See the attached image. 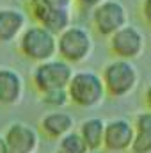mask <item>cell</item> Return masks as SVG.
Returning <instances> with one entry per match:
<instances>
[{
    "label": "cell",
    "instance_id": "ba28073f",
    "mask_svg": "<svg viewBox=\"0 0 151 153\" xmlns=\"http://www.w3.org/2000/svg\"><path fill=\"white\" fill-rule=\"evenodd\" d=\"M39 148L38 130L27 123H11L2 134L0 153H36Z\"/></svg>",
    "mask_w": 151,
    "mask_h": 153
},
{
    "label": "cell",
    "instance_id": "4fadbf2b",
    "mask_svg": "<svg viewBox=\"0 0 151 153\" xmlns=\"http://www.w3.org/2000/svg\"><path fill=\"white\" fill-rule=\"evenodd\" d=\"M39 128L44 134V137L59 141L61 137H64L66 134L75 130V117L70 112L52 111V112H48V114H44L41 117Z\"/></svg>",
    "mask_w": 151,
    "mask_h": 153
},
{
    "label": "cell",
    "instance_id": "7a4b0ae2",
    "mask_svg": "<svg viewBox=\"0 0 151 153\" xmlns=\"http://www.w3.org/2000/svg\"><path fill=\"white\" fill-rule=\"evenodd\" d=\"M18 48L25 59L39 64L57 57V36L34 23L27 27L18 38Z\"/></svg>",
    "mask_w": 151,
    "mask_h": 153
},
{
    "label": "cell",
    "instance_id": "277c9868",
    "mask_svg": "<svg viewBox=\"0 0 151 153\" xmlns=\"http://www.w3.org/2000/svg\"><path fill=\"white\" fill-rule=\"evenodd\" d=\"M94 41L85 27L70 25L57 36V55L68 64H80L91 57Z\"/></svg>",
    "mask_w": 151,
    "mask_h": 153
},
{
    "label": "cell",
    "instance_id": "603a6c76",
    "mask_svg": "<svg viewBox=\"0 0 151 153\" xmlns=\"http://www.w3.org/2000/svg\"><path fill=\"white\" fill-rule=\"evenodd\" d=\"M55 153H62V152H61V150H57V152H55Z\"/></svg>",
    "mask_w": 151,
    "mask_h": 153
},
{
    "label": "cell",
    "instance_id": "e0dca14e",
    "mask_svg": "<svg viewBox=\"0 0 151 153\" xmlns=\"http://www.w3.org/2000/svg\"><path fill=\"white\" fill-rule=\"evenodd\" d=\"M59 150L62 153H89L84 139L80 137V134L75 132V130L59 139Z\"/></svg>",
    "mask_w": 151,
    "mask_h": 153
},
{
    "label": "cell",
    "instance_id": "2e32d148",
    "mask_svg": "<svg viewBox=\"0 0 151 153\" xmlns=\"http://www.w3.org/2000/svg\"><path fill=\"white\" fill-rule=\"evenodd\" d=\"M41 103L52 111H61L70 103V96L66 89H52L41 94Z\"/></svg>",
    "mask_w": 151,
    "mask_h": 153
},
{
    "label": "cell",
    "instance_id": "7c38bea8",
    "mask_svg": "<svg viewBox=\"0 0 151 153\" xmlns=\"http://www.w3.org/2000/svg\"><path fill=\"white\" fill-rule=\"evenodd\" d=\"M27 29V14L16 7L0 9V43H13Z\"/></svg>",
    "mask_w": 151,
    "mask_h": 153
},
{
    "label": "cell",
    "instance_id": "3957f363",
    "mask_svg": "<svg viewBox=\"0 0 151 153\" xmlns=\"http://www.w3.org/2000/svg\"><path fill=\"white\" fill-rule=\"evenodd\" d=\"M101 80L107 91V96L124 98L132 94L139 84V70L133 61L114 59L101 70Z\"/></svg>",
    "mask_w": 151,
    "mask_h": 153
},
{
    "label": "cell",
    "instance_id": "d6986e66",
    "mask_svg": "<svg viewBox=\"0 0 151 153\" xmlns=\"http://www.w3.org/2000/svg\"><path fill=\"white\" fill-rule=\"evenodd\" d=\"M41 2L46 4V5H52V7L70 9V11H71V7H73V4H75V0H41Z\"/></svg>",
    "mask_w": 151,
    "mask_h": 153
},
{
    "label": "cell",
    "instance_id": "5b68a950",
    "mask_svg": "<svg viewBox=\"0 0 151 153\" xmlns=\"http://www.w3.org/2000/svg\"><path fill=\"white\" fill-rule=\"evenodd\" d=\"M73 73L75 71L71 64L55 57V59L36 64L32 71V85L39 94L52 89H66Z\"/></svg>",
    "mask_w": 151,
    "mask_h": 153
},
{
    "label": "cell",
    "instance_id": "52a82bcc",
    "mask_svg": "<svg viewBox=\"0 0 151 153\" xmlns=\"http://www.w3.org/2000/svg\"><path fill=\"white\" fill-rule=\"evenodd\" d=\"M109 48L115 55V59L135 61L142 55L146 48V38L139 27L126 23L109 38Z\"/></svg>",
    "mask_w": 151,
    "mask_h": 153
},
{
    "label": "cell",
    "instance_id": "cb8c5ba5",
    "mask_svg": "<svg viewBox=\"0 0 151 153\" xmlns=\"http://www.w3.org/2000/svg\"><path fill=\"white\" fill-rule=\"evenodd\" d=\"M89 153H98V152H89Z\"/></svg>",
    "mask_w": 151,
    "mask_h": 153
},
{
    "label": "cell",
    "instance_id": "7402d4cb",
    "mask_svg": "<svg viewBox=\"0 0 151 153\" xmlns=\"http://www.w3.org/2000/svg\"><path fill=\"white\" fill-rule=\"evenodd\" d=\"M0 150H2V135H0Z\"/></svg>",
    "mask_w": 151,
    "mask_h": 153
},
{
    "label": "cell",
    "instance_id": "5bb4252c",
    "mask_svg": "<svg viewBox=\"0 0 151 153\" xmlns=\"http://www.w3.org/2000/svg\"><path fill=\"white\" fill-rule=\"evenodd\" d=\"M133 123V143L130 153H151V111L135 116Z\"/></svg>",
    "mask_w": 151,
    "mask_h": 153
},
{
    "label": "cell",
    "instance_id": "8fae6325",
    "mask_svg": "<svg viewBox=\"0 0 151 153\" xmlns=\"http://www.w3.org/2000/svg\"><path fill=\"white\" fill-rule=\"evenodd\" d=\"M25 93L23 76L13 68H0V105L14 107Z\"/></svg>",
    "mask_w": 151,
    "mask_h": 153
},
{
    "label": "cell",
    "instance_id": "8992f818",
    "mask_svg": "<svg viewBox=\"0 0 151 153\" xmlns=\"http://www.w3.org/2000/svg\"><path fill=\"white\" fill-rule=\"evenodd\" d=\"M91 22L101 38H110L128 23V11L121 0H105L91 11Z\"/></svg>",
    "mask_w": 151,
    "mask_h": 153
},
{
    "label": "cell",
    "instance_id": "ac0fdd59",
    "mask_svg": "<svg viewBox=\"0 0 151 153\" xmlns=\"http://www.w3.org/2000/svg\"><path fill=\"white\" fill-rule=\"evenodd\" d=\"M141 16L144 20V23L151 27V0H142L141 4Z\"/></svg>",
    "mask_w": 151,
    "mask_h": 153
},
{
    "label": "cell",
    "instance_id": "9a60e30c",
    "mask_svg": "<svg viewBox=\"0 0 151 153\" xmlns=\"http://www.w3.org/2000/svg\"><path fill=\"white\" fill-rule=\"evenodd\" d=\"M80 137L84 139L89 152L103 150V134H105V121L101 117H87L80 123L78 130Z\"/></svg>",
    "mask_w": 151,
    "mask_h": 153
},
{
    "label": "cell",
    "instance_id": "44dd1931",
    "mask_svg": "<svg viewBox=\"0 0 151 153\" xmlns=\"http://www.w3.org/2000/svg\"><path fill=\"white\" fill-rule=\"evenodd\" d=\"M144 103H146V109L151 111V82L148 84V87L144 91Z\"/></svg>",
    "mask_w": 151,
    "mask_h": 153
},
{
    "label": "cell",
    "instance_id": "ffe728a7",
    "mask_svg": "<svg viewBox=\"0 0 151 153\" xmlns=\"http://www.w3.org/2000/svg\"><path fill=\"white\" fill-rule=\"evenodd\" d=\"M105 0H75V4H78L80 7H84V9H96L100 4H103Z\"/></svg>",
    "mask_w": 151,
    "mask_h": 153
},
{
    "label": "cell",
    "instance_id": "30bf717a",
    "mask_svg": "<svg viewBox=\"0 0 151 153\" xmlns=\"http://www.w3.org/2000/svg\"><path fill=\"white\" fill-rule=\"evenodd\" d=\"M133 123L124 117H115L105 121V134H103V150L112 153L130 152L133 143Z\"/></svg>",
    "mask_w": 151,
    "mask_h": 153
},
{
    "label": "cell",
    "instance_id": "6da1fadb",
    "mask_svg": "<svg viewBox=\"0 0 151 153\" xmlns=\"http://www.w3.org/2000/svg\"><path fill=\"white\" fill-rule=\"evenodd\" d=\"M66 91L70 96V103L80 109H96L107 98L101 75L93 70H82L73 73Z\"/></svg>",
    "mask_w": 151,
    "mask_h": 153
},
{
    "label": "cell",
    "instance_id": "9c48e42d",
    "mask_svg": "<svg viewBox=\"0 0 151 153\" xmlns=\"http://www.w3.org/2000/svg\"><path fill=\"white\" fill-rule=\"evenodd\" d=\"M29 13L34 18V22L50 30L52 34L59 36L64 29L71 25V11L70 9H59L43 4L41 0H29Z\"/></svg>",
    "mask_w": 151,
    "mask_h": 153
}]
</instances>
